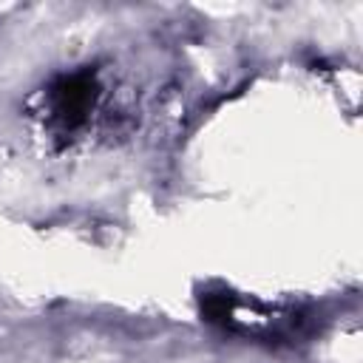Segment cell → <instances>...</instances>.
I'll return each mask as SVG.
<instances>
[{
    "instance_id": "obj_1",
    "label": "cell",
    "mask_w": 363,
    "mask_h": 363,
    "mask_svg": "<svg viewBox=\"0 0 363 363\" xmlns=\"http://www.w3.org/2000/svg\"><path fill=\"white\" fill-rule=\"evenodd\" d=\"M99 77L88 68L57 77L45 91V122L57 136H71L91 122L99 102Z\"/></svg>"
}]
</instances>
